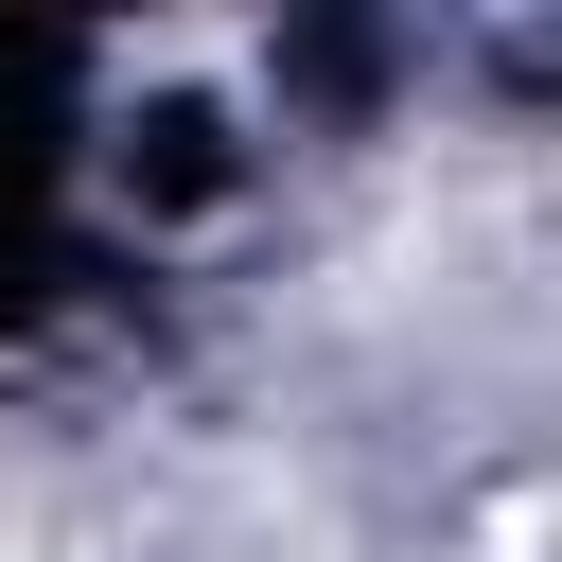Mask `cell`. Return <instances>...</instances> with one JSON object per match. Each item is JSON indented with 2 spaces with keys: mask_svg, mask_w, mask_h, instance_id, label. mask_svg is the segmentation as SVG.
I'll list each match as a JSON object with an SVG mask.
<instances>
[]
</instances>
